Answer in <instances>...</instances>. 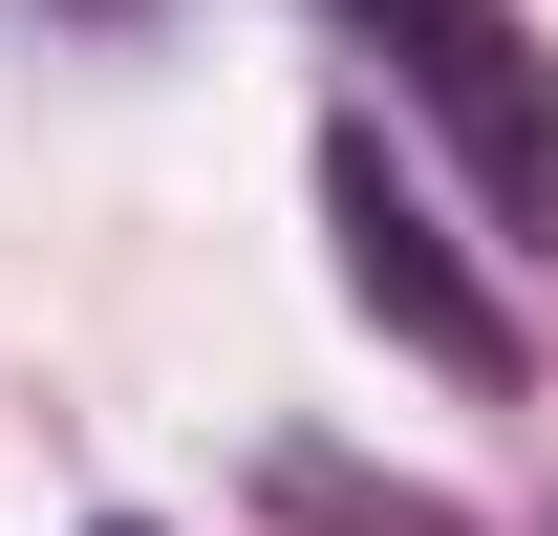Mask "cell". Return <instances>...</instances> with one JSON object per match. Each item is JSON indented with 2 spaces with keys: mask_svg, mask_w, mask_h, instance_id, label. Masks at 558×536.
I'll return each mask as SVG.
<instances>
[{
  "mask_svg": "<svg viewBox=\"0 0 558 536\" xmlns=\"http://www.w3.org/2000/svg\"><path fill=\"white\" fill-rule=\"evenodd\" d=\"M323 258H344V301L409 343V365H451V387H515V301L451 258V215L387 172V130H323Z\"/></svg>",
  "mask_w": 558,
  "mask_h": 536,
  "instance_id": "1",
  "label": "cell"
},
{
  "mask_svg": "<svg viewBox=\"0 0 558 536\" xmlns=\"http://www.w3.org/2000/svg\"><path fill=\"white\" fill-rule=\"evenodd\" d=\"M365 44L409 65V108L451 150H473V194L515 215V258H558V86H537V44L494 22V0H344Z\"/></svg>",
  "mask_w": 558,
  "mask_h": 536,
  "instance_id": "2",
  "label": "cell"
},
{
  "mask_svg": "<svg viewBox=\"0 0 558 536\" xmlns=\"http://www.w3.org/2000/svg\"><path fill=\"white\" fill-rule=\"evenodd\" d=\"M279 515H301V536H473L451 494H409V472H344V451H279Z\"/></svg>",
  "mask_w": 558,
  "mask_h": 536,
  "instance_id": "3",
  "label": "cell"
},
{
  "mask_svg": "<svg viewBox=\"0 0 558 536\" xmlns=\"http://www.w3.org/2000/svg\"><path fill=\"white\" fill-rule=\"evenodd\" d=\"M86 22H130V0H86Z\"/></svg>",
  "mask_w": 558,
  "mask_h": 536,
  "instance_id": "4",
  "label": "cell"
},
{
  "mask_svg": "<svg viewBox=\"0 0 558 536\" xmlns=\"http://www.w3.org/2000/svg\"><path fill=\"white\" fill-rule=\"evenodd\" d=\"M108 536H150V515H108Z\"/></svg>",
  "mask_w": 558,
  "mask_h": 536,
  "instance_id": "5",
  "label": "cell"
}]
</instances>
